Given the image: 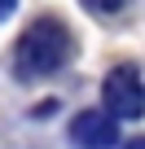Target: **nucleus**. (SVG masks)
<instances>
[{
    "mask_svg": "<svg viewBox=\"0 0 145 149\" xmlns=\"http://www.w3.org/2000/svg\"><path fill=\"white\" fill-rule=\"evenodd\" d=\"M70 57V31L57 18H40L27 26V35L13 48V74L18 79H44Z\"/></svg>",
    "mask_w": 145,
    "mask_h": 149,
    "instance_id": "1",
    "label": "nucleus"
},
{
    "mask_svg": "<svg viewBox=\"0 0 145 149\" xmlns=\"http://www.w3.org/2000/svg\"><path fill=\"white\" fill-rule=\"evenodd\" d=\"M101 101L110 118H141L145 114V84L132 66H114L101 84Z\"/></svg>",
    "mask_w": 145,
    "mask_h": 149,
    "instance_id": "2",
    "label": "nucleus"
},
{
    "mask_svg": "<svg viewBox=\"0 0 145 149\" xmlns=\"http://www.w3.org/2000/svg\"><path fill=\"white\" fill-rule=\"evenodd\" d=\"M70 140H75L79 149H114L119 145V127L110 114L101 110H84L70 118Z\"/></svg>",
    "mask_w": 145,
    "mask_h": 149,
    "instance_id": "3",
    "label": "nucleus"
},
{
    "mask_svg": "<svg viewBox=\"0 0 145 149\" xmlns=\"http://www.w3.org/2000/svg\"><path fill=\"white\" fill-rule=\"evenodd\" d=\"M84 5H88L92 13H119V9L127 5V0H84Z\"/></svg>",
    "mask_w": 145,
    "mask_h": 149,
    "instance_id": "4",
    "label": "nucleus"
},
{
    "mask_svg": "<svg viewBox=\"0 0 145 149\" xmlns=\"http://www.w3.org/2000/svg\"><path fill=\"white\" fill-rule=\"evenodd\" d=\"M13 9H18V0H0V22H5V18H9Z\"/></svg>",
    "mask_w": 145,
    "mask_h": 149,
    "instance_id": "5",
    "label": "nucleus"
},
{
    "mask_svg": "<svg viewBox=\"0 0 145 149\" xmlns=\"http://www.w3.org/2000/svg\"><path fill=\"white\" fill-rule=\"evenodd\" d=\"M127 149H145V136H141V140H132V145H127Z\"/></svg>",
    "mask_w": 145,
    "mask_h": 149,
    "instance_id": "6",
    "label": "nucleus"
}]
</instances>
